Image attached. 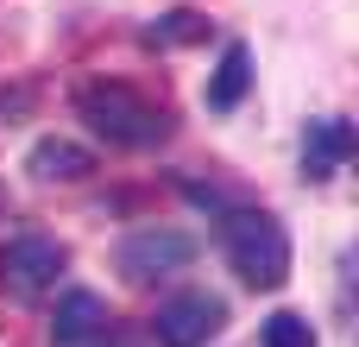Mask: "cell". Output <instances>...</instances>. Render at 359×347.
<instances>
[{"instance_id": "1", "label": "cell", "mask_w": 359, "mask_h": 347, "mask_svg": "<svg viewBox=\"0 0 359 347\" xmlns=\"http://www.w3.org/2000/svg\"><path fill=\"white\" fill-rule=\"evenodd\" d=\"M76 120L114 152H158L170 139V114L158 101H145L133 82H114V76L76 82Z\"/></svg>"}, {"instance_id": "2", "label": "cell", "mask_w": 359, "mask_h": 347, "mask_svg": "<svg viewBox=\"0 0 359 347\" xmlns=\"http://www.w3.org/2000/svg\"><path fill=\"white\" fill-rule=\"evenodd\" d=\"M221 253H227L233 278L252 291H278L290 278V234L265 209H227L221 215Z\"/></svg>"}, {"instance_id": "3", "label": "cell", "mask_w": 359, "mask_h": 347, "mask_svg": "<svg viewBox=\"0 0 359 347\" xmlns=\"http://www.w3.org/2000/svg\"><path fill=\"white\" fill-rule=\"evenodd\" d=\"M196 253H202V247H196V234H183V228H126L120 247H114V266H120V278H133V284H158V278L183 272Z\"/></svg>"}, {"instance_id": "4", "label": "cell", "mask_w": 359, "mask_h": 347, "mask_svg": "<svg viewBox=\"0 0 359 347\" xmlns=\"http://www.w3.org/2000/svg\"><path fill=\"white\" fill-rule=\"evenodd\" d=\"M63 272H69L63 240L38 234V228H19V234L0 247V284H6L13 297H44V291H57Z\"/></svg>"}, {"instance_id": "5", "label": "cell", "mask_w": 359, "mask_h": 347, "mask_svg": "<svg viewBox=\"0 0 359 347\" xmlns=\"http://www.w3.org/2000/svg\"><path fill=\"white\" fill-rule=\"evenodd\" d=\"M221 329H227V303L208 297V291H177V297H164L158 316H151L158 347H208Z\"/></svg>"}, {"instance_id": "6", "label": "cell", "mask_w": 359, "mask_h": 347, "mask_svg": "<svg viewBox=\"0 0 359 347\" xmlns=\"http://www.w3.org/2000/svg\"><path fill=\"white\" fill-rule=\"evenodd\" d=\"M107 329H114L107 297H95V291H82V284L57 291V310H50V347H95V341H107Z\"/></svg>"}, {"instance_id": "7", "label": "cell", "mask_w": 359, "mask_h": 347, "mask_svg": "<svg viewBox=\"0 0 359 347\" xmlns=\"http://www.w3.org/2000/svg\"><path fill=\"white\" fill-rule=\"evenodd\" d=\"M347 158H353V126H347L341 114L309 120V133H303V177H309V183H328Z\"/></svg>"}, {"instance_id": "8", "label": "cell", "mask_w": 359, "mask_h": 347, "mask_svg": "<svg viewBox=\"0 0 359 347\" xmlns=\"http://www.w3.org/2000/svg\"><path fill=\"white\" fill-rule=\"evenodd\" d=\"M25 177H38V183H82V177H95V152L76 145V139H38L25 152Z\"/></svg>"}, {"instance_id": "9", "label": "cell", "mask_w": 359, "mask_h": 347, "mask_svg": "<svg viewBox=\"0 0 359 347\" xmlns=\"http://www.w3.org/2000/svg\"><path fill=\"white\" fill-rule=\"evenodd\" d=\"M246 89H252V51H246V44H227L221 63H215V76H208V89H202V101H208L215 114H233V107L246 101Z\"/></svg>"}, {"instance_id": "10", "label": "cell", "mask_w": 359, "mask_h": 347, "mask_svg": "<svg viewBox=\"0 0 359 347\" xmlns=\"http://www.w3.org/2000/svg\"><path fill=\"white\" fill-rule=\"evenodd\" d=\"M202 38H208V19L189 13V6L158 13V19L145 25V44H151V51H183V44H202Z\"/></svg>"}, {"instance_id": "11", "label": "cell", "mask_w": 359, "mask_h": 347, "mask_svg": "<svg viewBox=\"0 0 359 347\" xmlns=\"http://www.w3.org/2000/svg\"><path fill=\"white\" fill-rule=\"evenodd\" d=\"M259 341L265 347H316V329H309V316H297V310H271V316L259 322Z\"/></svg>"}]
</instances>
